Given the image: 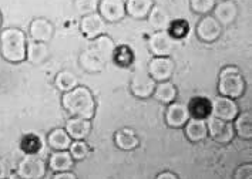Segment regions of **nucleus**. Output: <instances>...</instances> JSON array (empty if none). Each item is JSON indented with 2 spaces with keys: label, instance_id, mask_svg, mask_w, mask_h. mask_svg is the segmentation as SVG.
<instances>
[{
  "label": "nucleus",
  "instance_id": "nucleus-25",
  "mask_svg": "<svg viewBox=\"0 0 252 179\" xmlns=\"http://www.w3.org/2000/svg\"><path fill=\"white\" fill-rule=\"evenodd\" d=\"M153 6H154L153 0H127L126 14H128L130 17L137 19V20H143V19H147Z\"/></svg>",
  "mask_w": 252,
  "mask_h": 179
},
{
  "label": "nucleus",
  "instance_id": "nucleus-14",
  "mask_svg": "<svg viewBox=\"0 0 252 179\" xmlns=\"http://www.w3.org/2000/svg\"><path fill=\"white\" fill-rule=\"evenodd\" d=\"M54 34V26L50 20L44 17H36L30 23L29 27V36L34 41L40 43H49Z\"/></svg>",
  "mask_w": 252,
  "mask_h": 179
},
{
  "label": "nucleus",
  "instance_id": "nucleus-12",
  "mask_svg": "<svg viewBox=\"0 0 252 179\" xmlns=\"http://www.w3.org/2000/svg\"><path fill=\"white\" fill-rule=\"evenodd\" d=\"M156 81L148 76L147 73H137L134 74L131 78V83H130V90H131V94H133L135 98H140V100H147L150 97H153V92L156 89Z\"/></svg>",
  "mask_w": 252,
  "mask_h": 179
},
{
  "label": "nucleus",
  "instance_id": "nucleus-15",
  "mask_svg": "<svg viewBox=\"0 0 252 179\" xmlns=\"http://www.w3.org/2000/svg\"><path fill=\"white\" fill-rule=\"evenodd\" d=\"M213 17L221 26L232 25L238 17V6L232 0H222L220 3H215Z\"/></svg>",
  "mask_w": 252,
  "mask_h": 179
},
{
  "label": "nucleus",
  "instance_id": "nucleus-6",
  "mask_svg": "<svg viewBox=\"0 0 252 179\" xmlns=\"http://www.w3.org/2000/svg\"><path fill=\"white\" fill-rule=\"evenodd\" d=\"M175 70V63L170 56L165 57H153L148 61V67H147V74L151 77L156 83L159 81H167L170 80L174 74Z\"/></svg>",
  "mask_w": 252,
  "mask_h": 179
},
{
  "label": "nucleus",
  "instance_id": "nucleus-24",
  "mask_svg": "<svg viewBox=\"0 0 252 179\" xmlns=\"http://www.w3.org/2000/svg\"><path fill=\"white\" fill-rule=\"evenodd\" d=\"M232 127L235 131V135L241 140L250 141L252 138V117L250 111L238 113L235 119L232 121Z\"/></svg>",
  "mask_w": 252,
  "mask_h": 179
},
{
  "label": "nucleus",
  "instance_id": "nucleus-20",
  "mask_svg": "<svg viewBox=\"0 0 252 179\" xmlns=\"http://www.w3.org/2000/svg\"><path fill=\"white\" fill-rule=\"evenodd\" d=\"M90 49H92L100 59H103L106 63H110V61H111V57H113V51L116 49V43H114V40L110 37V36L103 34V36H100V37L92 40Z\"/></svg>",
  "mask_w": 252,
  "mask_h": 179
},
{
  "label": "nucleus",
  "instance_id": "nucleus-37",
  "mask_svg": "<svg viewBox=\"0 0 252 179\" xmlns=\"http://www.w3.org/2000/svg\"><path fill=\"white\" fill-rule=\"evenodd\" d=\"M52 179H79L77 175L71 171H64V172H54Z\"/></svg>",
  "mask_w": 252,
  "mask_h": 179
},
{
  "label": "nucleus",
  "instance_id": "nucleus-11",
  "mask_svg": "<svg viewBox=\"0 0 252 179\" xmlns=\"http://www.w3.org/2000/svg\"><path fill=\"white\" fill-rule=\"evenodd\" d=\"M97 13L106 23H117L126 17V1L124 0H100Z\"/></svg>",
  "mask_w": 252,
  "mask_h": 179
},
{
  "label": "nucleus",
  "instance_id": "nucleus-1",
  "mask_svg": "<svg viewBox=\"0 0 252 179\" xmlns=\"http://www.w3.org/2000/svg\"><path fill=\"white\" fill-rule=\"evenodd\" d=\"M62 105L70 117L92 119L95 114V98L92 90L86 86H77L71 91L63 92Z\"/></svg>",
  "mask_w": 252,
  "mask_h": 179
},
{
  "label": "nucleus",
  "instance_id": "nucleus-8",
  "mask_svg": "<svg viewBox=\"0 0 252 179\" xmlns=\"http://www.w3.org/2000/svg\"><path fill=\"white\" fill-rule=\"evenodd\" d=\"M106 27L107 23L97 12L81 16V19H80V31L89 40H94V38L106 34Z\"/></svg>",
  "mask_w": 252,
  "mask_h": 179
},
{
  "label": "nucleus",
  "instance_id": "nucleus-40",
  "mask_svg": "<svg viewBox=\"0 0 252 179\" xmlns=\"http://www.w3.org/2000/svg\"><path fill=\"white\" fill-rule=\"evenodd\" d=\"M3 23V16H1V12H0V26Z\"/></svg>",
  "mask_w": 252,
  "mask_h": 179
},
{
  "label": "nucleus",
  "instance_id": "nucleus-4",
  "mask_svg": "<svg viewBox=\"0 0 252 179\" xmlns=\"http://www.w3.org/2000/svg\"><path fill=\"white\" fill-rule=\"evenodd\" d=\"M47 165L37 155H25L17 164L16 174L20 179H43L46 177Z\"/></svg>",
  "mask_w": 252,
  "mask_h": 179
},
{
  "label": "nucleus",
  "instance_id": "nucleus-3",
  "mask_svg": "<svg viewBox=\"0 0 252 179\" xmlns=\"http://www.w3.org/2000/svg\"><path fill=\"white\" fill-rule=\"evenodd\" d=\"M247 89V83L245 78L241 74L238 67L235 65H226L218 76V95H224L232 100H238L244 95Z\"/></svg>",
  "mask_w": 252,
  "mask_h": 179
},
{
  "label": "nucleus",
  "instance_id": "nucleus-29",
  "mask_svg": "<svg viewBox=\"0 0 252 179\" xmlns=\"http://www.w3.org/2000/svg\"><path fill=\"white\" fill-rule=\"evenodd\" d=\"M111 61L120 68H128L134 63V51L128 46H116Z\"/></svg>",
  "mask_w": 252,
  "mask_h": 179
},
{
  "label": "nucleus",
  "instance_id": "nucleus-28",
  "mask_svg": "<svg viewBox=\"0 0 252 179\" xmlns=\"http://www.w3.org/2000/svg\"><path fill=\"white\" fill-rule=\"evenodd\" d=\"M71 141L64 128H54L47 135V144L53 151H68Z\"/></svg>",
  "mask_w": 252,
  "mask_h": 179
},
{
  "label": "nucleus",
  "instance_id": "nucleus-7",
  "mask_svg": "<svg viewBox=\"0 0 252 179\" xmlns=\"http://www.w3.org/2000/svg\"><path fill=\"white\" fill-rule=\"evenodd\" d=\"M238 113V104L232 98H228L224 95H217L211 101V115L225 122H232Z\"/></svg>",
  "mask_w": 252,
  "mask_h": 179
},
{
  "label": "nucleus",
  "instance_id": "nucleus-18",
  "mask_svg": "<svg viewBox=\"0 0 252 179\" xmlns=\"http://www.w3.org/2000/svg\"><path fill=\"white\" fill-rule=\"evenodd\" d=\"M114 144L121 151H134L140 145V138L133 128H121L114 134Z\"/></svg>",
  "mask_w": 252,
  "mask_h": 179
},
{
  "label": "nucleus",
  "instance_id": "nucleus-2",
  "mask_svg": "<svg viewBox=\"0 0 252 179\" xmlns=\"http://www.w3.org/2000/svg\"><path fill=\"white\" fill-rule=\"evenodd\" d=\"M27 37L19 27H7L0 31V54L12 64H19L26 60Z\"/></svg>",
  "mask_w": 252,
  "mask_h": 179
},
{
  "label": "nucleus",
  "instance_id": "nucleus-16",
  "mask_svg": "<svg viewBox=\"0 0 252 179\" xmlns=\"http://www.w3.org/2000/svg\"><path fill=\"white\" fill-rule=\"evenodd\" d=\"M67 134L71 140H86L92 132V119L80 118V117H70L67 119Z\"/></svg>",
  "mask_w": 252,
  "mask_h": 179
},
{
  "label": "nucleus",
  "instance_id": "nucleus-5",
  "mask_svg": "<svg viewBox=\"0 0 252 179\" xmlns=\"http://www.w3.org/2000/svg\"><path fill=\"white\" fill-rule=\"evenodd\" d=\"M205 125H207V131H208V137H211L218 144H229L235 137L232 122H225L214 115L207 117Z\"/></svg>",
  "mask_w": 252,
  "mask_h": 179
},
{
  "label": "nucleus",
  "instance_id": "nucleus-22",
  "mask_svg": "<svg viewBox=\"0 0 252 179\" xmlns=\"http://www.w3.org/2000/svg\"><path fill=\"white\" fill-rule=\"evenodd\" d=\"M74 159L68 151H53L49 158V169L53 172H64V171H71L74 166Z\"/></svg>",
  "mask_w": 252,
  "mask_h": 179
},
{
  "label": "nucleus",
  "instance_id": "nucleus-30",
  "mask_svg": "<svg viewBox=\"0 0 252 179\" xmlns=\"http://www.w3.org/2000/svg\"><path fill=\"white\" fill-rule=\"evenodd\" d=\"M54 86L62 92H67V91H71L74 87L79 86V78L73 71L63 70V71L57 73L54 77Z\"/></svg>",
  "mask_w": 252,
  "mask_h": 179
},
{
  "label": "nucleus",
  "instance_id": "nucleus-26",
  "mask_svg": "<svg viewBox=\"0 0 252 179\" xmlns=\"http://www.w3.org/2000/svg\"><path fill=\"white\" fill-rule=\"evenodd\" d=\"M177 95H178L177 87L174 86L170 80L157 83L156 84V89H154V92H153V97L158 102L165 104V105H168V104L175 101L177 100Z\"/></svg>",
  "mask_w": 252,
  "mask_h": 179
},
{
  "label": "nucleus",
  "instance_id": "nucleus-39",
  "mask_svg": "<svg viewBox=\"0 0 252 179\" xmlns=\"http://www.w3.org/2000/svg\"><path fill=\"white\" fill-rule=\"evenodd\" d=\"M7 178V166L0 159V179Z\"/></svg>",
  "mask_w": 252,
  "mask_h": 179
},
{
  "label": "nucleus",
  "instance_id": "nucleus-9",
  "mask_svg": "<svg viewBox=\"0 0 252 179\" xmlns=\"http://www.w3.org/2000/svg\"><path fill=\"white\" fill-rule=\"evenodd\" d=\"M175 47V40H174L168 31H156L148 37V50L156 57H165L170 56Z\"/></svg>",
  "mask_w": 252,
  "mask_h": 179
},
{
  "label": "nucleus",
  "instance_id": "nucleus-17",
  "mask_svg": "<svg viewBox=\"0 0 252 179\" xmlns=\"http://www.w3.org/2000/svg\"><path fill=\"white\" fill-rule=\"evenodd\" d=\"M50 56V50L47 43H40V41H34V40H27L26 47V60L30 64L39 65L43 64Z\"/></svg>",
  "mask_w": 252,
  "mask_h": 179
},
{
  "label": "nucleus",
  "instance_id": "nucleus-23",
  "mask_svg": "<svg viewBox=\"0 0 252 179\" xmlns=\"http://www.w3.org/2000/svg\"><path fill=\"white\" fill-rule=\"evenodd\" d=\"M147 19H148L150 26L156 31H165L171 23V20H173L171 16L167 13V10L161 6H157V4L153 6V9H151L150 14L147 16Z\"/></svg>",
  "mask_w": 252,
  "mask_h": 179
},
{
  "label": "nucleus",
  "instance_id": "nucleus-36",
  "mask_svg": "<svg viewBox=\"0 0 252 179\" xmlns=\"http://www.w3.org/2000/svg\"><path fill=\"white\" fill-rule=\"evenodd\" d=\"M234 179H252V165L242 164L234 172Z\"/></svg>",
  "mask_w": 252,
  "mask_h": 179
},
{
  "label": "nucleus",
  "instance_id": "nucleus-32",
  "mask_svg": "<svg viewBox=\"0 0 252 179\" xmlns=\"http://www.w3.org/2000/svg\"><path fill=\"white\" fill-rule=\"evenodd\" d=\"M90 147L86 142V140H73L70 147H68V152L71 155V158L74 161H83L89 156L90 153Z\"/></svg>",
  "mask_w": 252,
  "mask_h": 179
},
{
  "label": "nucleus",
  "instance_id": "nucleus-33",
  "mask_svg": "<svg viewBox=\"0 0 252 179\" xmlns=\"http://www.w3.org/2000/svg\"><path fill=\"white\" fill-rule=\"evenodd\" d=\"M20 148L26 155H37L41 149V140L34 134H26L20 140Z\"/></svg>",
  "mask_w": 252,
  "mask_h": 179
},
{
  "label": "nucleus",
  "instance_id": "nucleus-35",
  "mask_svg": "<svg viewBox=\"0 0 252 179\" xmlns=\"http://www.w3.org/2000/svg\"><path fill=\"white\" fill-rule=\"evenodd\" d=\"M215 0H189V6L191 10L201 16H207L210 13H213L214 6H215Z\"/></svg>",
  "mask_w": 252,
  "mask_h": 179
},
{
  "label": "nucleus",
  "instance_id": "nucleus-21",
  "mask_svg": "<svg viewBox=\"0 0 252 179\" xmlns=\"http://www.w3.org/2000/svg\"><path fill=\"white\" fill-rule=\"evenodd\" d=\"M79 63L80 67L87 73H100L107 65L106 61L103 59H100L90 47H87L80 54Z\"/></svg>",
  "mask_w": 252,
  "mask_h": 179
},
{
  "label": "nucleus",
  "instance_id": "nucleus-38",
  "mask_svg": "<svg viewBox=\"0 0 252 179\" xmlns=\"http://www.w3.org/2000/svg\"><path fill=\"white\" fill-rule=\"evenodd\" d=\"M156 179H180L174 172L171 171H162V172H159L158 175H157V178Z\"/></svg>",
  "mask_w": 252,
  "mask_h": 179
},
{
  "label": "nucleus",
  "instance_id": "nucleus-34",
  "mask_svg": "<svg viewBox=\"0 0 252 179\" xmlns=\"http://www.w3.org/2000/svg\"><path fill=\"white\" fill-rule=\"evenodd\" d=\"M98 3L100 0H74V10L80 16L92 14L98 10Z\"/></svg>",
  "mask_w": 252,
  "mask_h": 179
},
{
  "label": "nucleus",
  "instance_id": "nucleus-13",
  "mask_svg": "<svg viewBox=\"0 0 252 179\" xmlns=\"http://www.w3.org/2000/svg\"><path fill=\"white\" fill-rule=\"evenodd\" d=\"M191 118L188 107L184 102L174 101L167 105L165 110V122L170 128H183L187 124V121Z\"/></svg>",
  "mask_w": 252,
  "mask_h": 179
},
{
  "label": "nucleus",
  "instance_id": "nucleus-31",
  "mask_svg": "<svg viewBox=\"0 0 252 179\" xmlns=\"http://www.w3.org/2000/svg\"><path fill=\"white\" fill-rule=\"evenodd\" d=\"M168 34L174 38V40H181L186 38L189 33V23L186 19H174L167 29Z\"/></svg>",
  "mask_w": 252,
  "mask_h": 179
},
{
  "label": "nucleus",
  "instance_id": "nucleus-27",
  "mask_svg": "<svg viewBox=\"0 0 252 179\" xmlns=\"http://www.w3.org/2000/svg\"><path fill=\"white\" fill-rule=\"evenodd\" d=\"M187 107L192 118L207 119V117L211 115V100L207 97H194L189 100Z\"/></svg>",
  "mask_w": 252,
  "mask_h": 179
},
{
  "label": "nucleus",
  "instance_id": "nucleus-19",
  "mask_svg": "<svg viewBox=\"0 0 252 179\" xmlns=\"http://www.w3.org/2000/svg\"><path fill=\"white\" fill-rule=\"evenodd\" d=\"M184 134H186L187 140L197 144L204 141L208 137V131L205 125V119H199V118H189L184 125Z\"/></svg>",
  "mask_w": 252,
  "mask_h": 179
},
{
  "label": "nucleus",
  "instance_id": "nucleus-10",
  "mask_svg": "<svg viewBox=\"0 0 252 179\" xmlns=\"http://www.w3.org/2000/svg\"><path fill=\"white\" fill-rule=\"evenodd\" d=\"M222 33V26L220 25L211 14L202 16L195 27V34L202 43H214Z\"/></svg>",
  "mask_w": 252,
  "mask_h": 179
}]
</instances>
